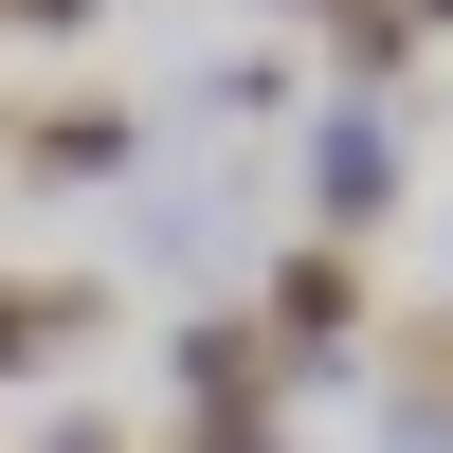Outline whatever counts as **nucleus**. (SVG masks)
<instances>
[{"label":"nucleus","mask_w":453,"mask_h":453,"mask_svg":"<svg viewBox=\"0 0 453 453\" xmlns=\"http://www.w3.org/2000/svg\"><path fill=\"white\" fill-rule=\"evenodd\" d=\"M435 19H453V0H435Z\"/></svg>","instance_id":"nucleus-3"},{"label":"nucleus","mask_w":453,"mask_h":453,"mask_svg":"<svg viewBox=\"0 0 453 453\" xmlns=\"http://www.w3.org/2000/svg\"><path fill=\"white\" fill-rule=\"evenodd\" d=\"M309 181H326V218H363V200H381V127H326V164H309Z\"/></svg>","instance_id":"nucleus-2"},{"label":"nucleus","mask_w":453,"mask_h":453,"mask_svg":"<svg viewBox=\"0 0 453 453\" xmlns=\"http://www.w3.org/2000/svg\"><path fill=\"white\" fill-rule=\"evenodd\" d=\"M345 309H363V273H345V254H309V273H290V345H326Z\"/></svg>","instance_id":"nucleus-1"}]
</instances>
